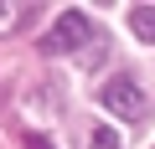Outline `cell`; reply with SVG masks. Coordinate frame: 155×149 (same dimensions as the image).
I'll return each mask as SVG.
<instances>
[{"label":"cell","instance_id":"3957f363","mask_svg":"<svg viewBox=\"0 0 155 149\" xmlns=\"http://www.w3.org/2000/svg\"><path fill=\"white\" fill-rule=\"evenodd\" d=\"M129 31L150 46V41H155V5H134V11H129Z\"/></svg>","mask_w":155,"mask_h":149},{"label":"cell","instance_id":"6da1fadb","mask_svg":"<svg viewBox=\"0 0 155 149\" xmlns=\"http://www.w3.org/2000/svg\"><path fill=\"white\" fill-rule=\"evenodd\" d=\"M78 46H98V41H93V21H88L83 11H62L57 26L41 36V51H47V57H67V51H78Z\"/></svg>","mask_w":155,"mask_h":149},{"label":"cell","instance_id":"277c9868","mask_svg":"<svg viewBox=\"0 0 155 149\" xmlns=\"http://www.w3.org/2000/svg\"><path fill=\"white\" fill-rule=\"evenodd\" d=\"M88 149H119V139H114L109 129H93V139H88Z\"/></svg>","mask_w":155,"mask_h":149},{"label":"cell","instance_id":"5b68a950","mask_svg":"<svg viewBox=\"0 0 155 149\" xmlns=\"http://www.w3.org/2000/svg\"><path fill=\"white\" fill-rule=\"evenodd\" d=\"M16 21H21V11H16V5H5V0H0V31H16Z\"/></svg>","mask_w":155,"mask_h":149},{"label":"cell","instance_id":"7a4b0ae2","mask_svg":"<svg viewBox=\"0 0 155 149\" xmlns=\"http://www.w3.org/2000/svg\"><path fill=\"white\" fill-rule=\"evenodd\" d=\"M98 103H104L109 113H119V118H140V113H145V93H140L134 77H124V72H114V77L98 88Z\"/></svg>","mask_w":155,"mask_h":149},{"label":"cell","instance_id":"8992f818","mask_svg":"<svg viewBox=\"0 0 155 149\" xmlns=\"http://www.w3.org/2000/svg\"><path fill=\"white\" fill-rule=\"evenodd\" d=\"M26 149H52V144H47L41 134H26Z\"/></svg>","mask_w":155,"mask_h":149}]
</instances>
